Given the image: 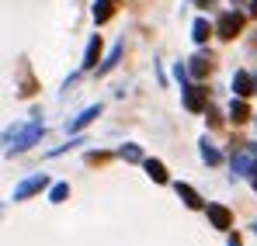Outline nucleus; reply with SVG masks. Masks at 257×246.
Listing matches in <instances>:
<instances>
[{"label": "nucleus", "mask_w": 257, "mask_h": 246, "mask_svg": "<svg viewBox=\"0 0 257 246\" xmlns=\"http://www.w3.org/2000/svg\"><path fill=\"white\" fill-rule=\"evenodd\" d=\"M215 32H219V39H226V42L236 39V35L243 32V14H240V11H229V14H222Z\"/></svg>", "instance_id": "f257e3e1"}, {"label": "nucleus", "mask_w": 257, "mask_h": 246, "mask_svg": "<svg viewBox=\"0 0 257 246\" xmlns=\"http://www.w3.org/2000/svg\"><path fill=\"white\" fill-rule=\"evenodd\" d=\"M233 170H236L240 177H254V170H257V146L240 149V153L233 156Z\"/></svg>", "instance_id": "f03ea898"}, {"label": "nucleus", "mask_w": 257, "mask_h": 246, "mask_svg": "<svg viewBox=\"0 0 257 246\" xmlns=\"http://www.w3.org/2000/svg\"><path fill=\"white\" fill-rule=\"evenodd\" d=\"M42 132H45V128H42V122H35L32 128H25V132L18 135V142L11 146V153H21V149H28V146H35V142L42 139Z\"/></svg>", "instance_id": "7ed1b4c3"}, {"label": "nucleus", "mask_w": 257, "mask_h": 246, "mask_svg": "<svg viewBox=\"0 0 257 246\" xmlns=\"http://www.w3.org/2000/svg\"><path fill=\"white\" fill-rule=\"evenodd\" d=\"M45 187V177L42 173H35L32 180H21L18 187H14V201H25V198H32V194H39Z\"/></svg>", "instance_id": "20e7f679"}, {"label": "nucleus", "mask_w": 257, "mask_h": 246, "mask_svg": "<svg viewBox=\"0 0 257 246\" xmlns=\"http://www.w3.org/2000/svg\"><path fill=\"white\" fill-rule=\"evenodd\" d=\"M184 108L188 111H205V90L202 87H184Z\"/></svg>", "instance_id": "39448f33"}, {"label": "nucleus", "mask_w": 257, "mask_h": 246, "mask_svg": "<svg viewBox=\"0 0 257 246\" xmlns=\"http://www.w3.org/2000/svg\"><path fill=\"white\" fill-rule=\"evenodd\" d=\"M254 87H257V83H254V77H250L247 70H240V73L233 77V90H236L240 97H250V94H257Z\"/></svg>", "instance_id": "423d86ee"}, {"label": "nucleus", "mask_w": 257, "mask_h": 246, "mask_svg": "<svg viewBox=\"0 0 257 246\" xmlns=\"http://www.w3.org/2000/svg\"><path fill=\"white\" fill-rule=\"evenodd\" d=\"M97 59H101V39H97V35H90L87 52H84V70H94V66H97Z\"/></svg>", "instance_id": "0eeeda50"}, {"label": "nucleus", "mask_w": 257, "mask_h": 246, "mask_svg": "<svg viewBox=\"0 0 257 246\" xmlns=\"http://www.w3.org/2000/svg\"><path fill=\"white\" fill-rule=\"evenodd\" d=\"M97 115H101V104H90L87 111H80V115L70 122V132H80V128H84V125H90L94 118H97Z\"/></svg>", "instance_id": "6e6552de"}, {"label": "nucleus", "mask_w": 257, "mask_h": 246, "mask_svg": "<svg viewBox=\"0 0 257 246\" xmlns=\"http://www.w3.org/2000/svg\"><path fill=\"white\" fill-rule=\"evenodd\" d=\"M209 218H212L215 229H229V222H233L229 208H222V205H209Z\"/></svg>", "instance_id": "1a4fd4ad"}, {"label": "nucleus", "mask_w": 257, "mask_h": 246, "mask_svg": "<svg viewBox=\"0 0 257 246\" xmlns=\"http://www.w3.org/2000/svg\"><path fill=\"white\" fill-rule=\"evenodd\" d=\"M115 7H118V0H97V4H94V21L104 25V21L115 14Z\"/></svg>", "instance_id": "9d476101"}, {"label": "nucleus", "mask_w": 257, "mask_h": 246, "mask_svg": "<svg viewBox=\"0 0 257 246\" xmlns=\"http://www.w3.org/2000/svg\"><path fill=\"white\" fill-rule=\"evenodd\" d=\"M209 35H212V25H209L205 18H195V25H191V39L202 45V42H209Z\"/></svg>", "instance_id": "9b49d317"}, {"label": "nucleus", "mask_w": 257, "mask_h": 246, "mask_svg": "<svg viewBox=\"0 0 257 246\" xmlns=\"http://www.w3.org/2000/svg\"><path fill=\"white\" fill-rule=\"evenodd\" d=\"M191 73H195V77H209V73H212V56H205V52L195 56V59H191Z\"/></svg>", "instance_id": "f8f14e48"}, {"label": "nucleus", "mask_w": 257, "mask_h": 246, "mask_svg": "<svg viewBox=\"0 0 257 246\" xmlns=\"http://www.w3.org/2000/svg\"><path fill=\"white\" fill-rule=\"evenodd\" d=\"M198 146H202V160H205V163H209V166H219V163H222V153L215 149V146H212V142H209V139H202Z\"/></svg>", "instance_id": "ddd939ff"}, {"label": "nucleus", "mask_w": 257, "mask_h": 246, "mask_svg": "<svg viewBox=\"0 0 257 246\" xmlns=\"http://www.w3.org/2000/svg\"><path fill=\"white\" fill-rule=\"evenodd\" d=\"M229 118H233L236 125L250 122V108H247V101H233V104H229Z\"/></svg>", "instance_id": "4468645a"}, {"label": "nucleus", "mask_w": 257, "mask_h": 246, "mask_svg": "<svg viewBox=\"0 0 257 246\" xmlns=\"http://www.w3.org/2000/svg\"><path fill=\"white\" fill-rule=\"evenodd\" d=\"M177 194L184 198V205H188V208H202V198H198V191H191L188 184H177Z\"/></svg>", "instance_id": "2eb2a0df"}, {"label": "nucleus", "mask_w": 257, "mask_h": 246, "mask_svg": "<svg viewBox=\"0 0 257 246\" xmlns=\"http://www.w3.org/2000/svg\"><path fill=\"white\" fill-rule=\"evenodd\" d=\"M146 173H150L157 184H167V170H164V163H160V160H146Z\"/></svg>", "instance_id": "dca6fc26"}, {"label": "nucleus", "mask_w": 257, "mask_h": 246, "mask_svg": "<svg viewBox=\"0 0 257 246\" xmlns=\"http://www.w3.org/2000/svg\"><path fill=\"white\" fill-rule=\"evenodd\" d=\"M122 156H125L128 163H139V160H143V149H139V146H122Z\"/></svg>", "instance_id": "f3484780"}, {"label": "nucleus", "mask_w": 257, "mask_h": 246, "mask_svg": "<svg viewBox=\"0 0 257 246\" xmlns=\"http://www.w3.org/2000/svg\"><path fill=\"white\" fill-rule=\"evenodd\" d=\"M118 56H122V45H115V52H111V59H108V63H104V66L97 70V73H108V70L115 66V59H118Z\"/></svg>", "instance_id": "a211bd4d"}, {"label": "nucleus", "mask_w": 257, "mask_h": 246, "mask_svg": "<svg viewBox=\"0 0 257 246\" xmlns=\"http://www.w3.org/2000/svg\"><path fill=\"white\" fill-rule=\"evenodd\" d=\"M66 194H70V187H66V184H56V187H52V201H63Z\"/></svg>", "instance_id": "6ab92c4d"}, {"label": "nucleus", "mask_w": 257, "mask_h": 246, "mask_svg": "<svg viewBox=\"0 0 257 246\" xmlns=\"http://www.w3.org/2000/svg\"><path fill=\"white\" fill-rule=\"evenodd\" d=\"M222 122V118H219V111H215V108H209V125H219Z\"/></svg>", "instance_id": "aec40b11"}, {"label": "nucleus", "mask_w": 257, "mask_h": 246, "mask_svg": "<svg viewBox=\"0 0 257 246\" xmlns=\"http://www.w3.org/2000/svg\"><path fill=\"white\" fill-rule=\"evenodd\" d=\"M229 246H243V243H240V236H229Z\"/></svg>", "instance_id": "412c9836"}]
</instances>
